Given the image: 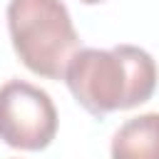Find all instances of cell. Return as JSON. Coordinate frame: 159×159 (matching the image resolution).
I'll return each mask as SVG.
<instances>
[{
  "mask_svg": "<svg viewBox=\"0 0 159 159\" xmlns=\"http://www.w3.org/2000/svg\"><path fill=\"white\" fill-rule=\"evenodd\" d=\"M112 159H159V112L127 119L112 137Z\"/></svg>",
  "mask_w": 159,
  "mask_h": 159,
  "instance_id": "cell-4",
  "label": "cell"
},
{
  "mask_svg": "<svg viewBox=\"0 0 159 159\" xmlns=\"http://www.w3.org/2000/svg\"><path fill=\"white\" fill-rule=\"evenodd\" d=\"M57 134V109L52 97L25 80L0 84V139L22 152H40Z\"/></svg>",
  "mask_w": 159,
  "mask_h": 159,
  "instance_id": "cell-3",
  "label": "cell"
},
{
  "mask_svg": "<svg viewBox=\"0 0 159 159\" xmlns=\"http://www.w3.org/2000/svg\"><path fill=\"white\" fill-rule=\"evenodd\" d=\"M80 2H84V5H97V2H104V0H80Z\"/></svg>",
  "mask_w": 159,
  "mask_h": 159,
  "instance_id": "cell-5",
  "label": "cell"
},
{
  "mask_svg": "<svg viewBox=\"0 0 159 159\" xmlns=\"http://www.w3.org/2000/svg\"><path fill=\"white\" fill-rule=\"evenodd\" d=\"M7 30L20 62L47 80H65L67 65L82 50L62 0H10Z\"/></svg>",
  "mask_w": 159,
  "mask_h": 159,
  "instance_id": "cell-2",
  "label": "cell"
},
{
  "mask_svg": "<svg viewBox=\"0 0 159 159\" xmlns=\"http://www.w3.org/2000/svg\"><path fill=\"white\" fill-rule=\"evenodd\" d=\"M67 89L92 117L132 109L157 89V62L137 45L82 47L65 72Z\"/></svg>",
  "mask_w": 159,
  "mask_h": 159,
  "instance_id": "cell-1",
  "label": "cell"
}]
</instances>
